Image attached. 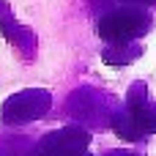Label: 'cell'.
Wrapping results in <instances>:
<instances>
[{
	"instance_id": "9",
	"label": "cell",
	"mask_w": 156,
	"mask_h": 156,
	"mask_svg": "<svg viewBox=\"0 0 156 156\" xmlns=\"http://www.w3.org/2000/svg\"><path fill=\"white\" fill-rule=\"evenodd\" d=\"M107 156H143V154H137V151H123V148H121V151H110Z\"/></svg>"
},
{
	"instance_id": "8",
	"label": "cell",
	"mask_w": 156,
	"mask_h": 156,
	"mask_svg": "<svg viewBox=\"0 0 156 156\" xmlns=\"http://www.w3.org/2000/svg\"><path fill=\"white\" fill-rule=\"evenodd\" d=\"M140 52H143V47H137L134 41H132V44H107V47L101 49V58H104L110 66H126V63H132L134 58H140Z\"/></svg>"
},
{
	"instance_id": "5",
	"label": "cell",
	"mask_w": 156,
	"mask_h": 156,
	"mask_svg": "<svg viewBox=\"0 0 156 156\" xmlns=\"http://www.w3.org/2000/svg\"><path fill=\"white\" fill-rule=\"evenodd\" d=\"M129 115L134 118V123L143 129V134H156V104L148 99V90L143 82H134L129 88V96H126V104Z\"/></svg>"
},
{
	"instance_id": "2",
	"label": "cell",
	"mask_w": 156,
	"mask_h": 156,
	"mask_svg": "<svg viewBox=\"0 0 156 156\" xmlns=\"http://www.w3.org/2000/svg\"><path fill=\"white\" fill-rule=\"evenodd\" d=\"M49 107H52L49 90H44V88H27V90H19V93H14V96L5 99V104L0 110V121L5 126H22V123L44 118L49 112Z\"/></svg>"
},
{
	"instance_id": "11",
	"label": "cell",
	"mask_w": 156,
	"mask_h": 156,
	"mask_svg": "<svg viewBox=\"0 0 156 156\" xmlns=\"http://www.w3.org/2000/svg\"><path fill=\"white\" fill-rule=\"evenodd\" d=\"M77 156H90V154H88V151H82V154H77Z\"/></svg>"
},
{
	"instance_id": "1",
	"label": "cell",
	"mask_w": 156,
	"mask_h": 156,
	"mask_svg": "<svg viewBox=\"0 0 156 156\" xmlns=\"http://www.w3.org/2000/svg\"><path fill=\"white\" fill-rule=\"evenodd\" d=\"M154 19H151V11L145 5H137V3H123L112 11H107L99 25H96V33L107 41V44H132L134 38L145 36L151 30Z\"/></svg>"
},
{
	"instance_id": "4",
	"label": "cell",
	"mask_w": 156,
	"mask_h": 156,
	"mask_svg": "<svg viewBox=\"0 0 156 156\" xmlns=\"http://www.w3.org/2000/svg\"><path fill=\"white\" fill-rule=\"evenodd\" d=\"M101 101H104V96H99L96 90L82 88V90L71 93V99L66 104H69V112L80 123H110L115 110H107V104H101Z\"/></svg>"
},
{
	"instance_id": "10",
	"label": "cell",
	"mask_w": 156,
	"mask_h": 156,
	"mask_svg": "<svg viewBox=\"0 0 156 156\" xmlns=\"http://www.w3.org/2000/svg\"><path fill=\"white\" fill-rule=\"evenodd\" d=\"M121 3H137V5H156V0H121Z\"/></svg>"
},
{
	"instance_id": "6",
	"label": "cell",
	"mask_w": 156,
	"mask_h": 156,
	"mask_svg": "<svg viewBox=\"0 0 156 156\" xmlns=\"http://www.w3.org/2000/svg\"><path fill=\"white\" fill-rule=\"evenodd\" d=\"M0 30H3V36L19 49V55H22L25 60H30V58L36 55V36H33V30L16 25V19L11 16V11H8V5H5V0H0Z\"/></svg>"
},
{
	"instance_id": "3",
	"label": "cell",
	"mask_w": 156,
	"mask_h": 156,
	"mask_svg": "<svg viewBox=\"0 0 156 156\" xmlns=\"http://www.w3.org/2000/svg\"><path fill=\"white\" fill-rule=\"evenodd\" d=\"M90 132L82 126H63L58 132H49L38 140L33 156H77L88 151Z\"/></svg>"
},
{
	"instance_id": "7",
	"label": "cell",
	"mask_w": 156,
	"mask_h": 156,
	"mask_svg": "<svg viewBox=\"0 0 156 156\" xmlns=\"http://www.w3.org/2000/svg\"><path fill=\"white\" fill-rule=\"evenodd\" d=\"M110 126H112V132H115L121 140H126V143H140V140H145L143 129L134 123V118L129 115V110H126V107H121V110H115V112H112Z\"/></svg>"
}]
</instances>
